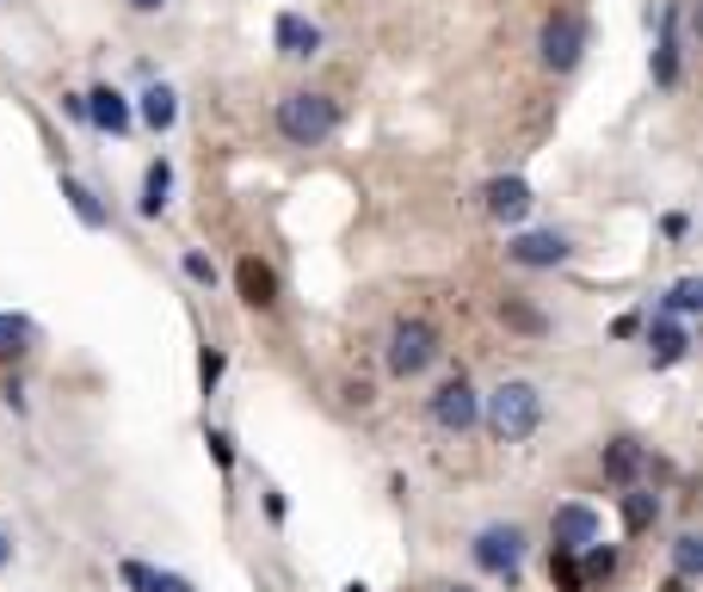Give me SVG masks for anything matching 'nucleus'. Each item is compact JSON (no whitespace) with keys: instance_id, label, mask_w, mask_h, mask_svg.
Listing matches in <instances>:
<instances>
[{"instance_id":"1","label":"nucleus","mask_w":703,"mask_h":592,"mask_svg":"<svg viewBox=\"0 0 703 592\" xmlns=\"http://www.w3.org/2000/svg\"><path fill=\"white\" fill-rule=\"evenodd\" d=\"M487 426H494L501 445H525V438L543 426V395H537V383H525V376L501 383V390L487 395Z\"/></svg>"},{"instance_id":"2","label":"nucleus","mask_w":703,"mask_h":592,"mask_svg":"<svg viewBox=\"0 0 703 592\" xmlns=\"http://www.w3.org/2000/svg\"><path fill=\"white\" fill-rule=\"evenodd\" d=\"M278 130H284V142H297V149H321V142L340 130V99H328V94H284L278 99Z\"/></svg>"},{"instance_id":"3","label":"nucleus","mask_w":703,"mask_h":592,"mask_svg":"<svg viewBox=\"0 0 703 592\" xmlns=\"http://www.w3.org/2000/svg\"><path fill=\"white\" fill-rule=\"evenodd\" d=\"M432 359H438L432 321H395V333H389V376H420Z\"/></svg>"},{"instance_id":"4","label":"nucleus","mask_w":703,"mask_h":592,"mask_svg":"<svg viewBox=\"0 0 703 592\" xmlns=\"http://www.w3.org/2000/svg\"><path fill=\"white\" fill-rule=\"evenodd\" d=\"M580 50H586V19L580 13H549L543 19V68H556V75H568V68L580 63Z\"/></svg>"},{"instance_id":"5","label":"nucleus","mask_w":703,"mask_h":592,"mask_svg":"<svg viewBox=\"0 0 703 592\" xmlns=\"http://www.w3.org/2000/svg\"><path fill=\"white\" fill-rule=\"evenodd\" d=\"M518 561H525V530L518 525H487L482 537H475V568H487V574H501V580H518Z\"/></svg>"},{"instance_id":"6","label":"nucleus","mask_w":703,"mask_h":592,"mask_svg":"<svg viewBox=\"0 0 703 592\" xmlns=\"http://www.w3.org/2000/svg\"><path fill=\"white\" fill-rule=\"evenodd\" d=\"M475 420H482V395L469 390V376H451V383L432 395V426L438 432H469Z\"/></svg>"},{"instance_id":"7","label":"nucleus","mask_w":703,"mask_h":592,"mask_svg":"<svg viewBox=\"0 0 703 592\" xmlns=\"http://www.w3.org/2000/svg\"><path fill=\"white\" fill-rule=\"evenodd\" d=\"M549 537H556V549L562 556H574V549H593L598 544V513L593 506H556V518H549Z\"/></svg>"},{"instance_id":"8","label":"nucleus","mask_w":703,"mask_h":592,"mask_svg":"<svg viewBox=\"0 0 703 592\" xmlns=\"http://www.w3.org/2000/svg\"><path fill=\"white\" fill-rule=\"evenodd\" d=\"M525 210H531V186H525L518 173L487 179V217L494 222H525Z\"/></svg>"},{"instance_id":"9","label":"nucleus","mask_w":703,"mask_h":592,"mask_svg":"<svg viewBox=\"0 0 703 592\" xmlns=\"http://www.w3.org/2000/svg\"><path fill=\"white\" fill-rule=\"evenodd\" d=\"M506 253H513V265H562L574 248H568V234L537 229V234H518V241H513Z\"/></svg>"},{"instance_id":"10","label":"nucleus","mask_w":703,"mask_h":592,"mask_svg":"<svg viewBox=\"0 0 703 592\" xmlns=\"http://www.w3.org/2000/svg\"><path fill=\"white\" fill-rule=\"evenodd\" d=\"M80 106H87V124L111 130V136H124V130H130V99L111 94V87H94V94L80 99Z\"/></svg>"},{"instance_id":"11","label":"nucleus","mask_w":703,"mask_h":592,"mask_svg":"<svg viewBox=\"0 0 703 592\" xmlns=\"http://www.w3.org/2000/svg\"><path fill=\"white\" fill-rule=\"evenodd\" d=\"M234 284H241V303H248V309H272V303H278V278H272V265H260V260L234 265Z\"/></svg>"},{"instance_id":"12","label":"nucleus","mask_w":703,"mask_h":592,"mask_svg":"<svg viewBox=\"0 0 703 592\" xmlns=\"http://www.w3.org/2000/svg\"><path fill=\"white\" fill-rule=\"evenodd\" d=\"M278 50L284 56H321V25H309L303 13H278Z\"/></svg>"},{"instance_id":"13","label":"nucleus","mask_w":703,"mask_h":592,"mask_svg":"<svg viewBox=\"0 0 703 592\" xmlns=\"http://www.w3.org/2000/svg\"><path fill=\"white\" fill-rule=\"evenodd\" d=\"M167 191H173V167L167 161H149V173H142V217H161Z\"/></svg>"},{"instance_id":"14","label":"nucleus","mask_w":703,"mask_h":592,"mask_svg":"<svg viewBox=\"0 0 703 592\" xmlns=\"http://www.w3.org/2000/svg\"><path fill=\"white\" fill-rule=\"evenodd\" d=\"M648 346H655V364H679L691 352V333L672 328V321H655V328H648Z\"/></svg>"},{"instance_id":"15","label":"nucleus","mask_w":703,"mask_h":592,"mask_svg":"<svg viewBox=\"0 0 703 592\" xmlns=\"http://www.w3.org/2000/svg\"><path fill=\"white\" fill-rule=\"evenodd\" d=\"M605 475H611V482H636V475H641V445H629V438L605 445Z\"/></svg>"},{"instance_id":"16","label":"nucleus","mask_w":703,"mask_h":592,"mask_svg":"<svg viewBox=\"0 0 703 592\" xmlns=\"http://www.w3.org/2000/svg\"><path fill=\"white\" fill-rule=\"evenodd\" d=\"M63 198H68V210H75L87 229H106V204H99L94 191L80 186V179H63Z\"/></svg>"},{"instance_id":"17","label":"nucleus","mask_w":703,"mask_h":592,"mask_svg":"<svg viewBox=\"0 0 703 592\" xmlns=\"http://www.w3.org/2000/svg\"><path fill=\"white\" fill-rule=\"evenodd\" d=\"M672 25H679V13H667V32H660V44H655V80L660 87L679 80V44H672Z\"/></svg>"},{"instance_id":"18","label":"nucleus","mask_w":703,"mask_h":592,"mask_svg":"<svg viewBox=\"0 0 703 592\" xmlns=\"http://www.w3.org/2000/svg\"><path fill=\"white\" fill-rule=\"evenodd\" d=\"M142 118H149V130H173V118H179V99H173L167 87H149V94H142Z\"/></svg>"},{"instance_id":"19","label":"nucleus","mask_w":703,"mask_h":592,"mask_svg":"<svg viewBox=\"0 0 703 592\" xmlns=\"http://www.w3.org/2000/svg\"><path fill=\"white\" fill-rule=\"evenodd\" d=\"M655 518H660V500L641 494V487H629V494H624V525H629V530H648Z\"/></svg>"},{"instance_id":"20","label":"nucleus","mask_w":703,"mask_h":592,"mask_svg":"<svg viewBox=\"0 0 703 592\" xmlns=\"http://www.w3.org/2000/svg\"><path fill=\"white\" fill-rule=\"evenodd\" d=\"M32 346V321H19V315H0V359H19Z\"/></svg>"},{"instance_id":"21","label":"nucleus","mask_w":703,"mask_h":592,"mask_svg":"<svg viewBox=\"0 0 703 592\" xmlns=\"http://www.w3.org/2000/svg\"><path fill=\"white\" fill-rule=\"evenodd\" d=\"M667 309L672 315H697L703 309V284L697 278H679V284H672V296H667Z\"/></svg>"},{"instance_id":"22","label":"nucleus","mask_w":703,"mask_h":592,"mask_svg":"<svg viewBox=\"0 0 703 592\" xmlns=\"http://www.w3.org/2000/svg\"><path fill=\"white\" fill-rule=\"evenodd\" d=\"M672 561H679V580H691V574H697V568H703V544H697V537H691V530H685V537H679V544H672Z\"/></svg>"},{"instance_id":"23","label":"nucleus","mask_w":703,"mask_h":592,"mask_svg":"<svg viewBox=\"0 0 703 592\" xmlns=\"http://www.w3.org/2000/svg\"><path fill=\"white\" fill-rule=\"evenodd\" d=\"M549 574H556V586H562V592H586V580H580L574 556H562V549H556V561H549Z\"/></svg>"},{"instance_id":"24","label":"nucleus","mask_w":703,"mask_h":592,"mask_svg":"<svg viewBox=\"0 0 703 592\" xmlns=\"http://www.w3.org/2000/svg\"><path fill=\"white\" fill-rule=\"evenodd\" d=\"M501 315H506V321H513V328H518V333H543V328H549L543 315H537V309H525V303H506V309H501Z\"/></svg>"},{"instance_id":"25","label":"nucleus","mask_w":703,"mask_h":592,"mask_svg":"<svg viewBox=\"0 0 703 592\" xmlns=\"http://www.w3.org/2000/svg\"><path fill=\"white\" fill-rule=\"evenodd\" d=\"M611 574H617V549H593V556H586V574H580V580L593 586V580H611Z\"/></svg>"},{"instance_id":"26","label":"nucleus","mask_w":703,"mask_h":592,"mask_svg":"<svg viewBox=\"0 0 703 592\" xmlns=\"http://www.w3.org/2000/svg\"><path fill=\"white\" fill-rule=\"evenodd\" d=\"M198 383H204V395H210V390L222 383V352H217V346H204V359H198Z\"/></svg>"},{"instance_id":"27","label":"nucleus","mask_w":703,"mask_h":592,"mask_svg":"<svg viewBox=\"0 0 703 592\" xmlns=\"http://www.w3.org/2000/svg\"><path fill=\"white\" fill-rule=\"evenodd\" d=\"M142 592H191V580L186 574H149V586Z\"/></svg>"},{"instance_id":"28","label":"nucleus","mask_w":703,"mask_h":592,"mask_svg":"<svg viewBox=\"0 0 703 592\" xmlns=\"http://www.w3.org/2000/svg\"><path fill=\"white\" fill-rule=\"evenodd\" d=\"M186 278H198V284H217V265L204 260V253H186Z\"/></svg>"},{"instance_id":"29","label":"nucleus","mask_w":703,"mask_h":592,"mask_svg":"<svg viewBox=\"0 0 703 592\" xmlns=\"http://www.w3.org/2000/svg\"><path fill=\"white\" fill-rule=\"evenodd\" d=\"M210 457H217V463H222V469H229V463H234V445H229V432H210Z\"/></svg>"},{"instance_id":"30","label":"nucleus","mask_w":703,"mask_h":592,"mask_svg":"<svg viewBox=\"0 0 703 592\" xmlns=\"http://www.w3.org/2000/svg\"><path fill=\"white\" fill-rule=\"evenodd\" d=\"M130 7H136V13H161V7H167V0H130Z\"/></svg>"},{"instance_id":"31","label":"nucleus","mask_w":703,"mask_h":592,"mask_svg":"<svg viewBox=\"0 0 703 592\" xmlns=\"http://www.w3.org/2000/svg\"><path fill=\"white\" fill-rule=\"evenodd\" d=\"M7 561H13V544H7V537H0V568H7Z\"/></svg>"},{"instance_id":"32","label":"nucleus","mask_w":703,"mask_h":592,"mask_svg":"<svg viewBox=\"0 0 703 592\" xmlns=\"http://www.w3.org/2000/svg\"><path fill=\"white\" fill-rule=\"evenodd\" d=\"M660 592H685V580H667V586H660Z\"/></svg>"},{"instance_id":"33","label":"nucleus","mask_w":703,"mask_h":592,"mask_svg":"<svg viewBox=\"0 0 703 592\" xmlns=\"http://www.w3.org/2000/svg\"><path fill=\"white\" fill-rule=\"evenodd\" d=\"M345 592H371V586H364V580H352V586H345Z\"/></svg>"},{"instance_id":"34","label":"nucleus","mask_w":703,"mask_h":592,"mask_svg":"<svg viewBox=\"0 0 703 592\" xmlns=\"http://www.w3.org/2000/svg\"><path fill=\"white\" fill-rule=\"evenodd\" d=\"M444 592H469V586H444Z\"/></svg>"}]
</instances>
